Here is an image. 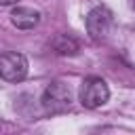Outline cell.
I'll return each mask as SVG.
<instances>
[{
	"label": "cell",
	"mask_w": 135,
	"mask_h": 135,
	"mask_svg": "<svg viewBox=\"0 0 135 135\" xmlns=\"http://www.w3.org/2000/svg\"><path fill=\"white\" fill-rule=\"evenodd\" d=\"M80 103L89 110H95L99 105H103L108 99H110V89L105 84L103 78H97V76H89L82 80L80 84Z\"/></svg>",
	"instance_id": "obj_1"
},
{
	"label": "cell",
	"mask_w": 135,
	"mask_h": 135,
	"mask_svg": "<svg viewBox=\"0 0 135 135\" xmlns=\"http://www.w3.org/2000/svg\"><path fill=\"white\" fill-rule=\"evenodd\" d=\"M72 103V93H70V86L61 80H55L51 82L44 93H42V108L51 114H61L70 108Z\"/></svg>",
	"instance_id": "obj_2"
},
{
	"label": "cell",
	"mask_w": 135,
	"mask_h": 135,
	"mask_svg": "<svg viewBox=\"0 0 135 135\" xmlns=\"http://www.w3.org/2000/svg\"><path fill=\"white\" fill-rule=\"evenodd\" d=\"M27 76V59L21 53L0 55V78L6 82H19Z\"/></svg>",
	"instance_id": "obj_3"
},
{
	"label": "cell",
	"mask_w": 135,
	"mask_h": 135,
	"mask_svg": "<svg viewBox=\"0 0 135 135\" xmlns=\"http://www.w3.org/2000/svg\"><path fill=\"white\" fill-rule=\"evenodd\" d=\"M112 27V13L105 6H95L86 15V32L93 40H103Z\"/></svg>",
	"instance_id": "obj_4"
},
{
	"label": "cell",
	"mask_w": 135,
	"mask_h": 135,
	"mask_svg": "<svg viewBox=\"0 0 135 135\" xmlns=\"http://www.w3.org/2000/svg\"><path fill=\"white\" fill-rule=\"evenodd\" d=\"M38 21H40V13L30 6H17L11 13V23L19 30H32L38 25Z\"/></svg>",
	"instance_id": "obj_5"
},
{
	"label": "cell",
	"mask_w": 135,
	"mask_h": 135,
	"mask_svg": "<svg viewBox=\"0 0 135 135\" xmlns=\"http://www.w3.org/2000/svg\"><path fill=\"white\" fill-rule=\"evenodd\" d=\"M53 49H55V53L57 55H76L78 53V42L72 38V36H68V34H61V36H57L55 40H53Z\"/></svg>",
	"instance_id": "obj_6"
},
{
	"label": "cell",
	"mask_w": 135,
	"mask_h": 135,
	"mask_svg": "<svg viewBox=\"0 0 135 135\" xmlns=\"http://www.w3.org/2000/svg\"><path fill=\"white\" fill-rule=\"evenodd\" d=\"M19 0H0V6H11V4H17Z\"/></svg>",
	"instance_id": "obj_7"
},
{
	"label": "cell",
	"mask_w": 135,
	"mask_h": 135,
	"mask_svg": "<svg viewBox=\"0 0 135 135\" xmlns=\"http://www.w3.org/2000/svg\"><path fill=\"white\" fill-rule=\"evenodd\" d=\"M129 6H131V8L135 11V0H129Z\"/></svg>",
	"instance_id": "obj_8"
}]
</instances>
